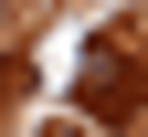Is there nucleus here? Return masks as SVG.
I'll return each instance as SVG.
<instances>
[{
    "label": "nucleus",
    "mask_w": 148,
    "mask_h": 137,
    "mask_svg": "<svg viewBox=\"0 0 148 137\" xmlns=\"http://www.w3.org/2000/svg\"><path fill=\"white\" fill-rule=\"evenodd\" d=\"M85 106H95L106 127H127V116H138V63H127L116 42H95V53H85Z\"/></svg>",
    "instance_id": "nucleus-1"
},
{
    "label": "nucleus",
    "mask_w": 148,
    "mask_h": 137,
    "mask_svg": "<svg viewBox=\"0 0 148 137\" xmlns=\"http://www.w3.org/2000/svg\"><path fill=\"white\" fill-rule=\"evenodd\" d=\"M11 11H21V0H0V32H11Z\"/></svg>",
    "instance_id": "nucleus-2"
}]
</instances>
